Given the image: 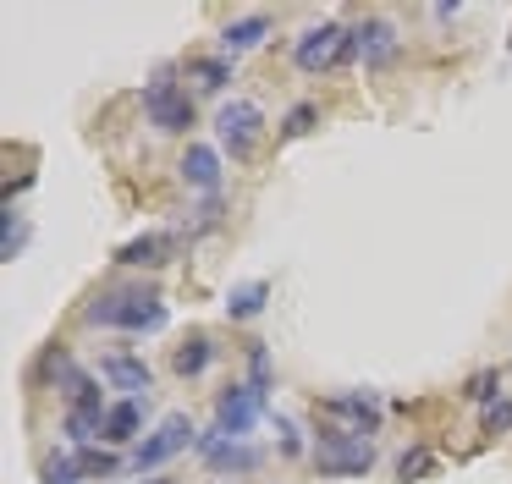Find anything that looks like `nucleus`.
I'll list each match as a JSON object with an SVG mask.
<instances>
[{"label": "nucleus", "mask_w": 512, "mask_h": 484, "mask_svg": "<svg viewBox=\"0 0 512 484\" xmlns=\"http://www.w3.org/2000/svg\"><path fill=\"white\" fill-rule=\"evenodd\" d=\"M83 319H89V325H111V330L144 336V330L166 325V303H160V292H149V286H127V292H100L83 308Z\"/></svg>", "instance_id": "obj_1"}, {"label": "nucleus", "mask_w": 512, "mask_h": 484, "mask_svg": "<svg viewBox=\"0 0 512 484\" xmlns=\"http://www.w3.org/2000/svg\"><path fill=\"white\" fill-rule=\"evenodd\" d=\"M144 116H149V127H155V132H188L193 127L188 88L171 83V72H155V77H149V88H144Z\"/></svg>", "instance_id": "obj_2"}, {"label": "nucleus", "mask_w": 512, "mask_h": 484, "mask_svg": "<svg viewBox=\"0 0 512 484\" xmlns=\"http://www.w3.org/2000/svg\"><path fill=\"white\" fill-rule=\"evenodd\" d=\"M320 413L331 418V424H320V429H336V435L369 440V435L380 429V396H375V391H342V396H331Z\"/></svg>", "instance_id": "obj_3"}, {"label": "nucleus", "mask_w": 512, "mask_h": 484, "mask_svg": "<svg viewBox=\"0 0 512 484\" xmlns=\"http://www.w3.org/2000/svg\"><path fill=\"white\" fill-rule=\"evenodd\" d=\"M259 132H265V116H259L254 99H232V105H221V116H215V138H221V149L232 154V160H248V154H254Z\"/></svg>", "instance_id": "obj_4"}, {"label": "nucleus", "mask_w": 512, "mask_h": 484, "mask_svg": "<svg viewBox=\"0 0 512 484\" xmlns=\"http://www.w3.org/2000/svg\"><path fill=\"white\" fill-rule=\"evenodd\" d=\"M265 413H270V396L254 391V385H226V391L215 396V429H226L232 440H243Z\"/></svg>", "instance_id": "obj_5"}, {"label": "nucleus", "mask_w": 512, "mask_h": 484, "mask_svg": "<svg viewBox=\"0 0 512 484\" xmlns=\"http://www.w3.org/2000/svg\"><path fill=\"white\" fill-rule=\"evenodd\" d=\"M193 440H199V429H193V418H188V413L160 418V424L149 429V440L133 451V468H138V473H144V468H160V462H171L177 451H188Z\"/></svg>", "instance_id": "obj_6"}, {"label": "nucleus", "mask_w": 512, "mask_h": 484, "mask_svg": "<svg viewBox=\"0 0 512 484\" xmlns=\"http://www.w3.org/2000/svg\"><path fill=\"white\" fill-rule=\"evenodd\" d=\"M314 468L320 473H369L375 462V446L358 435H336V429H314Z\"/></svg>", "instance_id": "obj_7"}, {"label": "nucleus", "mask_w": 512, "mask_h": 484, "mask_svg": "<svg viewBox=\"0 0 512 484\" xmlns=\"http://www.w3.org/2000/svg\"><path fill=\"white\" fill-rule=\"evenodd\" d=\"M193 451H199L215 473H254L259 462H265V451L248 446V440H232L226 429H204V435L193 440Z\"/></svg>", "instance_id": "obj_8"}, {"label": "nucleus", "mask_w": 512, "mask_h": 484, "mask_svg": "<svg viewBox=\"0 0 512 484\" xmlns=\"http://www.w3.org/2000/svg\"><path fill=\"white\" fill-rule=\"evenodd\" d=\"M342 44H347V28L320 22V28H309L298 44H292V61H298V72H336V55H342Z\"/></svg>", "instance_id": "obj_9"}, {"label": "nucleus", "mask_w": 512, "mask_h": 484, "mask_svg": "<svg viewBox=\"0 0 512 484\" xmlns=\"http://www.w3.org/2000/svg\"><path fill=\"white\" fill-rule=\"evenodd\" d=\"M171 253H177V237L171 231H144V237L122 242L116 248V264H133V270H155V264H166Z\"/></svg>", "instance_id": "obj_10"}, {"label": "nucleus", "mask_w": 512, "mask_h": 484, "mask_svg": "<svg viewBox=\"0 0 512 484\" xmlns=\"http://www.w3.org/2000/svg\"><path fill=\"white\" fill-rule=\"evenodd\" d=\"M100 374L116 385V391H127V396H149V385H155L149 363H144V358H133V352H111V358L100 363Z\"/></svg>", "instance_id": "obj_11"}, {"label": "nucleus", "mask_w": 512, "mask_h": 484, "mask_svg": "<svg viewBox=\"0 0 512 484\" xmlns=\"http://www.w3.org/2000/svg\"><path fill=\"white\" fill-rule=\"evenodd\" d=\"M182 182L215 198V187H221V154L210 143H188V154H182Z\"/></svg>", "instance_id": "obj_12"}, {"label": "nucleus", "mask_w": 512, "mask_h": 484, "mask_svg": "<svg viewBox=\"0 0 512 484\" xmlns=\"http://www.w3.org/2000/svg\"><path fill=\"white\" fill-rule=\"evenodd\" d=\"M144 407H149V396H127V402H116L111 413H105L100 440H111V446H127V440H138V429H144Z\"/></svg>", "instance_id": "obj_13"}, {"label": "nucleus", "mask_w": 512, "mask_h": 484, "mask_svg": "<svg viewBox=\"0 0 512 484\" xmlns=\"http://www.w3.org/2000/svg\"><path fill=\"white\" fill-rule=\"evenodd\" d=\"M358 50H364V66H386L397 55V28L386 17H364L358 22Z\"/></svg>", "instance_id": "obj_14"}, {"label": "nucleus", "mask_w": 512, "mask_h": 484, "mask_svg": "<svg viewBox=\"0 0 512 484\" xmlns=\"http://www.w3.org/2000/svg\"><path fill=\"white\" fill-rule=\"evenodd\" d=\"M265 39H270V17H265V11H254V17L226 22V28H221V55L232 61V55H243V50H259Z\"/></svg>", "instance_id": "obj_15"}, {"label": "nucleus", "mask_w": 512, "mask_h": 484, "mask_svg": "<svg viewBox=\"0 0 512 484\" xmlns=\"http://www.w3.org/2000/svg\"><path fill=\"white\" fill-rule=\"evenodd\" d=\"M39 369H45V380H56V391L67 396V402H72V396L83 391V385H89V374H83L78 363H72V352H67V347L45 352V363H39Z\"/></svg>", "instance_id": "obj_16"}, {"label": "nucleus", "mask_w": 512, "mask_h": 484, "mask_svg": "<svg viewBox=\"0 0 512 484\" xmlns=\"http://www.w3.org/2000/svg\"><path fill=\"white\" fill-rule=\"evenodd\" d=\"M270 303V281H243L226 292V319H259Z\"/></svg>", "instance_id": "obj_17"}, {"label": "nucleus", "mask_w": 512, "mask_h": 484, "mask_svg": "<svg viewBox=\"0 0 512 484\" xmlns=\"http://www.w3.org/2000/svg\"><path fill=\"white\" fill-rule=\"evenodd\" d=\"M215 363V347H210V336H188L177 352H171V369L182 374V380H193V374H204Z\"/></svg>", "instance_id": "obj_18"}, {"label": "nucleus", "mask_w": 512, "mask_h": 484, "mask_svg": "<svg viewBox=\"0 0 512 484\" xmlns=\"http://www.w3.org/2000/svg\"><path fill=\"white\" fill-rule=\"evenodd\" d=\"M188 77L204 94H221V88L232 83V61H226V55H204V61H188Z\"/></svg>", "instance_id": "obj_19"}, {"label": "nucleus", "mask_w": 512, "mask_h": 484, "mask_svg": "<svg viewBox=\"0 0 512 484\" xmlns=\"http://www.w3.org/2000/svg\"><path fill=\"white\" fill-rule=\"evenodd\" d=\"M78 468H83V479H111V473L122 468V457H116V451H94V446H83V451H78Z\"/></svg>", "instance_id": "obj_20"}, {"label": "nucleus", "mask_w": 512, "mask_h": 484, "mask_svg": "<svg viewBox=\"0 0 512 484\" xmlns=\"http://www.w3.org/2000/svg\"><path fill=\"white\" fill-rule=\"evenodd\" d=\"M23 242H28V220H23V215H12V209H6V226H0V259L12 264L17 253H23Z\"/></svg>", "instance_id": "obj_21"}, {"label": "nucleus", "mask_w": 512, "mask_h": 484, "mask_svg": "<svg viewBox=\"0 0 512 484\" xmlns=\"http://www.w3.org/2000/svg\"><path fill=\"white\" fill-rule=\"evenodd\" d=\"M314 121H320V105H292L287 116H281V138H303V132H314Z\"/></svg>", "instance_id": "obj_22"}, {"label": "nucleus", "mask_w": 512, "mask_h": 484, "mask_svg": "<svg viewBox=\"0 0 512 484\" xmlns=\"http://www.w3.org/2000/svg\"><path fill=\"white\" fill-rule=\"evenodd\" d=\"M496 391H501V369H479V374H468V385H463V396L468 402H496Z\"/></svg>", "instance_id": "obj_23"}, {"label": "nucleus", "mask_w": 512, "mask_h": 484, "mask_svg": "<svg viewBox=\"0 0 512 484\" xmlns=\"http://www.w3.org/2000/svg\"><path fill=\"white\" fill-rule=\"evenodd\" d=\"M248 385L270 396V352H265V341H254V347H248Z\"/></svg>", "instance_id": "obj_24"}, {"label": "nucleus", "mask_w": 512, "mask_h": 484, "mask_svg": "<svg viewBox=\"0 0 512 484\" xmlns=\"http://www.w3.org/2000/svg\"><path fill=\"white\" fill-rule=\"evenodd\" d=\"M479 429H485V435H507L512 429V396H496V402L485 407V418H479Z\"/></svg>", "instance_id": "obj_25"}, {"label": "nucleus", "mask_w": 512, "mask_h": 484, "mask_svg": "<svg viewBox=\"0 0 512 484\" xmlns=\"http://www.w3.org/2000/svg\"><path fill=\"white\" fill-rule=\"evenodd\" d=\"M430 468H435V457L424 446H413V451H402V457H397V479H424Z\"/></svg>", "instance_id": "obj_26"}, {"label": "nucleus", "mask_w": 512, "mask_h": 484, "mask_svg": "<svg viewBox=\"0 0 512 484\" xmlns=\"http://www.w3.org/2000/svg\"><path fill=\"white\" fill-rule=\"evenodd\" d=\"M39 479H45V484H78L83 468H78V462H67V457H50L45 468H39Z\"/></svg>", "instance_id": "obj_27"}, {"label": "nucleus", "mask_w": 512, "mask_h": 484, "mask_svg": "<svg viewBox=\"0 0 512 484\" xmlns=\"http://www.w3.org/2000/svg\"><path fill=\"white\" fill-rule=\"evenodd\" d=\"M276 435H281V451H287V457H303V440H298V429H292V418H276Z\"/></svg>", "instance_id": "obj_28"}, {"label": "nucleus", "mask_w": 512, "mask_h": 484, "mask_svg": "<svg viewBox=\"0 0 512 484\" xmlns=\"http://www.w3.org/2000/svg\"><path fill=\"white\" fill-rule=\"evenodd\" d=\"M155 484H171V479H155Z\"/></svg>", "instance_id": "obj_29"}]
</instances>
